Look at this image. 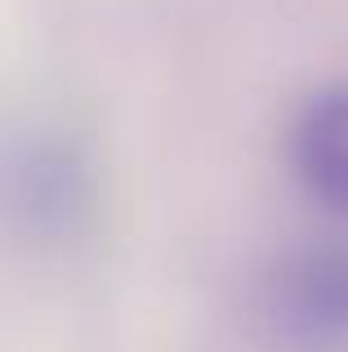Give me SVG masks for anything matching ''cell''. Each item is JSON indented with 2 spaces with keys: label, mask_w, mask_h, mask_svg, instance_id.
Wrapping results in <instances>:
<instances>
[{
  "label": "cell",
  "mask_w": 348,
  "mask_h": 352,
  "mask_svg": "<svg viewBox=\"0 0 348 352\" xmlns=\"http://www.w3.org/2000/svg\"><path fill=\"white\" fill-rule=\"evenodd\" d=\"M277 299L299 330L348 339V245H322L286 263L277 276Z\"/></svg>",
  "instance_id": "1"
},
{
  "label": "cell",
  "mask_w": 348,
  "mask_h": 352,
  "mask_svg": "<svg viewBox=\"0 0 348 352\" xmlns=\"http://www.w3.org/2000/svg\"><path fill=\"white\" fill-rule=\"evenodd\" d=\"M295 165L304 188L335 210H348V85L317 94L295 125Z\"/></svg>",
  "instance_id": "2"
}]
</instances>
